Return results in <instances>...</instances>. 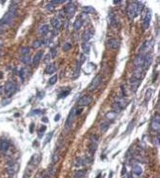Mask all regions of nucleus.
<instances>
[{"instance_id":"f257e3e1","label":"nucleus","mask_w":160,"mask_h":178,"mask_svg":"<svg viewBox=\"0 0 160 178\" xmlns=\"http://www.w3.org/2000/svg\"><path fill=\"white\" fill-rule=\"evenodd\" d=\"M144 8V4L142 2H131L127 7V15L130 20H133L135 17L142 12Z\"/></svg>"},{"instance_id":"f03ea898","label":"nucleus","mask_w":160,"mask_h":178,"mask_svg":"<svg viewBox=\"0 0 160 178\" xmlns=\"http://www.w3.org/2000/svg\"><path fill=\"white\" fill-rule=\"evenodd\" d=\"M16 12H17V6L14 5L13 3L11 5L10 7V9L7 13L2 17V19L0 20V26H7V25H11L12 21L14 20L15 16H16Z\"/></svg>"},{"instance_id":"7ed1b4c3","label":"nucleus","mask_w":160,"mask_h":178,"mask_svg":"<svg viewBox=\"0 0 160 178\" xmlns=\"http://www.w3.org/2000/svg\"><path fill=\"white\" fill-rule=\"evenodd\" d=\"M153 46H154V43H153V40H148L145 41L143 43V45L141 46L140 48V55H146L150 53V51L153 49Z\"/></svg>"},{"instance_id":"20e7f679","label":"nucleus","mask_w":160,"mask_h":178,"mask_svg":"<svg viewBox=\"0 0 160 178\" xmlns=\"http://www.w3.org/2000/svg\"><path fill=\"white\" fill-rule=\"evenodd\" d=\"M102 82V76L101 75H97L95 78H93V80L91 81V82L88 85V90L90 91H94L96 90L97 88L99 87V85Z\"/></svg>"},{"instance_id":"39448f33","label":"nucleus","mask_w":160,"mask_h":178,"mask_svg":"<svg viewBox=\"0 0 160 178\" xmlns=\"http://www.w3.org/2000/svg\"><path fill=\"white\" fill-rule=\"evenodd\" d=\"M4 91L7 96H11L16 91V85L12 82H7L4 86Z\"/></svg>"},{"instance_id":"423d86ee","label":"nucleus","mask_w":160,"mask_h":178,"mask_svg":"<svg viewBox=\"0 0 160 178\" xmlns=\"http://www.w3.org/2000/svg\"><path fill=\"white\" fill-rule=\"evenodd\" d=\"M92 101V98L91 96H83L81 99H78L77 101V105L80 107H85V106H88L90 105Z\"/></svg>"},{"instance_id":"0eeeda50","label":"nucleus","mask_w":160,"mask_h":178,"mask_svg":"<svg viewBox=\"0 0 160 178\" xmlns=\"http://www.w3.org/2000/svg\"><path fill=\"white\" fill-rule=\"evenodd\" d=\"M151 20H152V12L151 11H148L146 14H145V16L143 18V21H142V28H143V30H146L148 29L150 25V23H151Z\"/></svg>"},{"instance_id":"6e6552de","label":"nucleus","mask_w":160,"mask_h":178,"mask_svg":"<svg viewBox=\"0 0 160 178\" xmlns=\"http://www.w3.org/2000/svg\"><path fill=\"white\" fill-rule=\"evenodd\" d=\"M159 128H160L159 115H155V117L153 118L152 123H151V129H152L154 131H156L158 133V131H159Z\"/></svg>"},{"instance_id":"1a4fd4ad","label":"nucleus","mask_w":160,"mask_h":178,"mask_svg":"<svg viewBox=\"0 0 160 178\" xmlns=\"http://www.w3.org/2000/svg\"><path fill=\"white\" fill-rule=\"evenodd\" d=\"M63 11L65 12V14L69 15L70 17H73L74 16V14L75 13V6L74 5L72 2H70L69 4L64 8Z\"/></svg>"},{"instance_id":"9d476101","label":"nucleus","mask_w":160,"mask_h":178,"mask_svg":"<svg viewBox=\"0 0 160 178\" xmlns=\"http://www.w3.org/2000/svg\"><path fill=\"white\" fill-rule=\"evenodd\" d=\"M108 46L112 50H117L120 47V40L117 38H110L108 40Z\"/></svg>"},{"instance_id":"9b49d317","label":"nucleus","mask_w":160,"mask_h":178,"mask_svg":"<svg viewBox=\"0 0 160 178\" xmlns=\"http://www.w3.org/2000/svg\"><path fill=\"white\" fill-rule=\"evenodd\" d=\"M42 55H43V52L42 51H39L38 53H36V55H34L33 59H32V64H33L34 67L39 66L40 62H41V58H42Z\"/></svg>"},{"instance_id":"f8f14e48","label":"nucleus","mask_w":160,"mask_h":178,"mask_svg":"<svg viewBox=\"0 0 160 178\" xmlns=\"http://www.w3.org/2000/svg\"><path fill=\"white\" fill-rule=\"evenodd\" d=\"M153 62V56L152 55H144V61H143V66H142V69H147L150 67V65L152 64Z\"/></svg>"},{"instance_id":"ddd939ff","label":"nucleus","mask_w":160,"mask_h":178,"mask_svg":"<svg viewBox=\"0 0 160 178\" xmlns=\"http://www.w3.org/2000/svg\"><path fill=\"white\" fill-rule=\"evenodd\" d=\"M143 61H144V55H140V54L137 55L135 60H134V65H135L136 69L137 68H142V66H143Z\"/></svg>"},{"instance_id":"4468645a","label":"nucleus","mask_w":160,"mask_h":178,"mask_svg":"<svg viewBox=\"0 0 160 178\" xmlns=\"http://www.w3.org/2000/svg\"><path fill=\"white\" fill-rule=\"evenodd\" d=\"M75 116V110L73 109L72 112H70L69 116H68V119L66 121V124H65V128L67 129H69L71 127H72V124H73V120H74V117Z\"/></svg>"},{"instance_id":"2eb2a0df","label":"nucleus","mask_w":160,"mask_h":178,"mask_svg":"<svg viewBox=\"0 0 160 178\" xmlns=\"http://www.w3.org/2000/svg\"><path fill=\"white\" fill-rule=\"evenodd\" d=\"M129 82H130V85H131V90H132L133 92H136L138 87V85H139V83H140V80H138L133 77L132 79L130 80Z\"/></svg>"},{"instance_id":"dca6fc26","label":"nucleus","mask_w":160,"mask_h":178,"mask_svg":"<svg viewBox=\"0 0 160 178\" xmlns=\"http://www.w3.org/2000/svg\"><path fill=\"white\" fill-rule=\"evenodd\" d=\"M10 148V142L7 140H1L0 141V151L1 152H7Z\"/></svg>"},{"instance_id":"f3484780","label":"nucleus","mask_w":160,"mask_h":178,"mask_svg":"<svg viewBox=\"0 0 160 178\" xmlns=\"http://www.w3.org/2000/svg\"><path fill=\"white\" fill-rule=\"evenodd\" d=\"M132 173L136 176H141V174L143 173V170H142V168L139 165H134L132 168Z\"/></svg>"},{"instance_id":"a211bd4d","label":"nucleus","mask_w":160,"mask_h":178,"mask_svg":"<svg viewBox=\"0 0 160 178\" xmlns=\"http://www.w3.org/2000/svg\"><path fill=\"white\" fill-rule=\"evenodd\" d=\"M40 161H41V156H40L39 154H35V155H33L32 156V158H31V159L29 160V164L30 165H38L40 163Z\"/></svg>"},{"instance_id":"6ab92c4d","label":"nucleus","mask_w":160,"mask_h":178,"mask_svg":"<svg viewBox=\"0 0 160 178\" xmlns=\"http://www.w3.org/2000/svg\"><path fill=\"white\" fill-rule=\"evenodd\" d=\"M51 25H52L55 29H59V27L61 26V22H60V20H59V18H58V17L53 18V19L51 20Z\"/></svg>"},{"instance_id":"aec40b11","label":"nucleus","mask_w":160,"mask_h":178,"mask_svg":"<svg viewBox=\"0 0 160 178\" xmlns=\"http://www.w3.org/2000/svg\"><path fill=\"white\" fill-rule=\"evenodd\" d=\"M57 71V66L55 64H48L45 69V73L46 74H53Z\"/></svg>"},{"instance_id":"412c9836","label":"nucleus","mask_w":160,"mask_h":178,"mask_svg":"<svg viewBox=\"0 0 160 178\" xmlns=\"http://www.w3.org/2000/svg\"><path fill=\"white\" fill-rule=\"evenodd\" d=\"M83 12L86 14H95L96 9L91 6H85V7H83Z\"/></svg>"},{"instance_id":"4be33fe9","label":"nucleus","mask_w":160,"mask_h":178,"mask_svg":"<svg viewBox=\"0 0 160 178\" xmlns=\"http://www.w3.org/2000/svg\"><path fill=\"white\" fill-rule=\"evenodd\" d=\"M92 35H93V33H92L91 31L86 30L85 32H84V34H83V36H82L83 41H84V42H88V41L91 38Z\"/></svg>"},{"instance_id":"5701e85b","label":"nucleus","mask_w":160,"mask_h":178,"mask_svg":"<svg viewBox=\"0 0 160 178\" xmlns=\"http://www.w3.org/2000/svg\"><path fill=\"white\" fill-rule=\"evenodd\" d=\"M49 32V25H41V27L39 28V34L40 35H42V36H45L48 34Z\"/></svg>"},{"instance_id":"b1692460","label":"nucleus","mask_w":160,"mask_h":178,"mask_svg":"<svg viewBox=\"0 0 160 178\" xmlns=\"http://www.w3.org/2000/svg\"><path fill=\"white\" fill-rule=\"evenodd\" d=\"M117 115H118V113H117V112H115L114 111H109L108 112H106V113H105V118H106L108 120H109V121H112L117 117Z\"/></svg>"},{"instance_id":"393cba45","label":"nucleus","mask_w":160,"mask_h":178,"mask_svg":"<svg viewBox=\"0 0 160 178\" xmlns=\"http://www.w3.org/2000/svg\"><path fill=\"white\" fill-rule=\"evenodd\" d=\"M82 25H83V22L81 21L80 18H77L75 21V23H74V28H75V30H79L80 28L82 27Z\"/></svg>"},{"instance_id":"a878e982","label":"nucleus","mask_w":160,"mask_h":178,"mask_svg":"<svg viewBox=\"0 0 160 178\" xmlns=\"http://www.w3.org/2000/svg\"><path fill=\"white\" fill-rule=\"evenodd\" d=\"M83 165H85V161H84V158H77L75 161V167H81Z\"/></svg>"},{"instance_id":"bb28decb","label":"nucleus","mask_w":160,"mask_h":178,"mask_svg":"<svg viewBox=\"0 0 160 178\" xmlns=\"http://www.w3.org/2000/svg\"><path fill=\"white\" fill-rule=\"evenodd\" d=\"M108 129H109V124H108V123H105V122H104V123H102L101 125H100V130H101V132H102V133H105V132H106Z\"/></svg>"},{"instance_id":"cd10ccee","label":"nucleus","mask_w":160,"mask_h":178,"mask_svg":"<svg viewBox=\"0 0 160 178\" xmlns=\"http://www.w3.org/2000/svg\"><path fill=\"white\" fill-rule=\"evenodd\" d=\"M29 53H30V49H29V47H22L21 49H20V54L21 55H29Z\"/></svg>"},{"instance_id":"c85d7f7f","label":"nucleus","mask_w":160,"mask_h":178,"mask_svg":"<svg viewBox=\"0 0 160 178\" xmlns=\"http://www.w3.org/2000/svg\"><path fill=\"white\" fill-rule=\"evenodd\" d=\"M21 61H22L23 63L25 64V65H28V64L30 63V61H31V58L30 56H29V55H23V56H21Z\"/></svg>"},{"instance_id":"c756f323","label":"nucleus","mask_w":160,"mask_h":178,"mask_svg":"<svg viewBox=\"0 0 160 178\" xmlns=\"http://www.w3.org/2000/svg\"><path fill=\"white\" fill-rule=\"evenodd\" d=\"M82 48H83V51H84V53L85 54H87V55H88L90 54V50H91V45H90V43L88 42H84L82 45Z\"/></svg>"},{"instance_id":"7c9ffc66","label":"nucleus","mask_w":160,"mask_h":178,"mask_svg":"<svg viewBox=\"0 0 160 178\" xmlns=\"http://www.w3.org/2000/svg\"><path fill=\"white\" fill-rule=\"evenodd\" d=\"M57 82H58V74H55V75H53V76L48 80V85H55Z\"/></svg>"},{"instance_id":"2f4dec72","label":"nucleus","mask_w":160,"mask_h":178,"mask_svg":"<svg viewBox=\"0 0 160 178\" xmlns=\"http://www.w3.org/2000/svg\"><path fill=\"white\" fill-rule=\"evenodd\" d=\"M43 43V41L41 40V39H36V40L33 41V43H32V47H33L34 49H38L39 47H41Z\"/></svg>"},{"instance_id":"473e14b6","label":"nucleus","mask_w":160,"mask_h":178,"mask_svg":"<svg viewBox=\"0 0 160 178\" xmlns=\"http://www.w3.org/2000/svg\"><path fill=\"white\" fill-rule=\"evenodd\" d=\"M86 175V172L84 171H76L75 173V178H84Z\"/></svg>"},{"instance_id":"72a5a7b5","label":"nucleus","mask_w":160,"mask_h":178,"mask_svg":"<svg viewBox=\"0 0 160 178\" xmlns=\"http://www.w3.org/2000/svg\"><path fill=\"white\" fill-rule=\"evenodd\" d=\"M70 92H71L70 89H67V90H65V91H62V92L59 93V95H58V99H64V98H66V97L70 94Z\"/></svg>"},{"instance_id":"f704fd0d","label":"nucleus","mask_w":160,"mask_h":178,"mask_svg":"<svg viewBox=\"0 0 160 178\" xmlns=\"http://www.w3.org/2000/svg\"><path fill=\"white\" fill-rule=\"evenodd\" d=\"M112 108H113V111H114V112H117V113H118L119 112H121V106L119 105V103H118V102H115V103H114V104L112 105Z\"/></svg>"},{"instance_id":"c9c22d12","label":"nucleus","mask_w":160,"mask_h":178,"mask_svg":"<svg viewBox=\"0 0 160 178\" xmlns=\"http://www.w3.org/2000/svg\"><path fill=\"white\" fill-rule=\"evenodd\" d=\"M62 49H63L64 52H68L70 50L72 49V44L69 43V42H66V43H64L63 47H62Z\"/></svg>"},{"instance_id":"e433bc0d","label":"nucleus","mask_w":160,"mask_h":178,"mask_svg":"<svg viewBox=\"0 0 160 178\" xmlns=\"http://www.w3.org/2000/svg\"><path fill=\"white\" fill-rule=\"evenodd\" d=\"M58 159H59V153L56 151L55 154L53 155V159H52V161L53 163H57L58 161Z\"/></svg>"},{"instance_id":"4c0bfd02","label":"nucleus","mask_w":160,"mask_h":178,"mask_svg":"<svg viewBox=\"0 0 160 178\" xmlns=\"http://www.w3.org/2000/svg\"><path fill=\"white\" fill-rule=\"evenodd\" d=\"M51 54H50V55H51V57L52 58H55L56 56H57V55H58V49L56 48V47H54V48H52L51 49Z\"/></svg>"},{"instance_id":"58836bf2","label":"nucleus","mask_w":160,"mask_h":178,"mask_svg":"<svg viewBox=\"0 0 160 178\" xmlns=\"http://www.w3.org/2000/svg\"><path fill=\"white\" fill-rule=\"evenodd\" d=\"M53 137V132H50L49 134L47 135L46 138H45V140H44V142H43V145H45L46 143H48V142L51 141V139H52Z\"/></svg>"},{"instance_id":"ea45409f","label":"nucleus","mask_w":160,"mask_h":178,"mask_svg":"<svg viewBox=\"0 0 160 178\" xmlns=\"http://www.w3.org/2000/svg\"><path fill=\"white\" fill-rule=\"evenodd\" d=\"M56 8V5H54L52 2H50L49 4H47L46 5V9H48V11H54V8Z\"/></svg>"},{"instance_id":"a19ab883","label":"nucleus","mask_w":160,"mask_h":178,"mask_svg":"<svg viewBox=\"0 0 160 178\" xmlns=\"http://www.w3.org/2000/svg\"><path fill=\"white\" fill-rule=\"evenodd\" d=\"M45 129H46V127L45 126H42L41 128V129H40V131H39V137H42L43 136V132L45 131Z\"/></svg>"},{"instance_id":"79ce46f5","label":"nucleus","mask_w":160,"mask_h":178,"mask_svg":"<svg viewBox=\"0 0 160 178\" xmlns=\"http://www.w3.org/2000/svg\"><path fill=\"white\" fill-rule=\"evenodd\" d=\"M41 110L37 109V110H33V111L31 112L30 114L31 115H38V114H41Z\"/></svg>"},{"instance_id":"37998d69","label":"nucleus","mask_w":160,"mask_h":178,"mask_svg":"<svg viewBox=\"0 0 160 178\" xmlns=\"http://www.w3.org/2000/svg\"><path fill=\"white\" fill-rule=\"evenodd\" d=\"M50 60H51V55L48 54V55H45V57H44V59H43V62H44V63H46V64H49Z\"/></svg>"},{"instance_id":"c03bdc74","label":"nucleus","mask_w":160,"mask_h":178,"mask_svg":"<svg viewBox=\"0 0 160 178\" xmlns=\"http://www.w3.org/2000/svg\"><path fill=\"white\" fill-rule=\"evenodd\" d=\"M11 101V99H4V100L2 101V105H8Z\"/></svg>"},{"instance_id":"a18cd8bd","label":"nucleus","mask_w":160,"mask_h":178,"mask_svg":"<svg viewBox=\"0 0 160 178\" xmlns=\"http://www.w3.org/2000/svg\"><path fill=\"white\" fill-rule=\"evenodd\" d=\"M59 118H60V114H57L55 116V119H54V120H55L56 122H58V121L59 120Z\"/></svg>"},{"instance_id":"49530a36","label":"nucleus","mask_w":160,"mask_h":178,"mask_svg":"<svg viewBox=\"0 0 160 178\" xmlns=\"http://www.w3.org/2000/svg\"><path fill=\"white\" fill-rule=\"evenodd\" d=\"M41 121L44 122V123H47V122H48V119H47L46 117H43V118H41Z\"/></svg>"},{"instance_id":"de8ad7c7","label":"nucleus","mask_w":160,"mask_h":178,"mask_svg":"<svg viewBox=\"0 0 160 178\" xmlns=\"http://www.w3.org/2000/svg\"><path fill=\"white\" fill-rule=\"evenodd\" d=\"M41 178H51V175L50 174H44Z\"/></svg>"},{"instance_id":"09e8293b","label":"nucleus","mask_w":160,"mask_h":178,"mask_svg":"<svg viewBox=\"0 0 160 178\" xmlns=\"http://www.w3.org/2000/svg\"><path fill=\"white\" fill-rule=\"evenodd\" d=\"M33 127H34V124L32 123V124L30 125V132H31V133L33 132Z\"/></svg>"},{"instance_id":"8fccbe9b","label":"nucleus","mask_w":160,"mask_h":178,"mask_svg":"<svg viewBox=\"0 0 160 178\" xmlns=\"http://www.w3.org/2000/svg\"><path fill=\"white\" fill-rule=\"evenodd\" d=\"M156 142H157V145L159 144V134H157V137H156Z\"/></svg>"},{"instance_id":"3c124183","label":"nucleus","mask_w":160,"mask_h":178,"mask_svg":"<svg viewBox=\"0 0 160 178\" xmlns=\"http://www.w3.org/2000/svg\"><path fill=\"white\" fill-rule=\"evenodd\" d=\"M3 76H4V75H3V72H1V71H0V80L2 79Z\"/></svg>"},{"instance_id":"603ef678","label":"nucleus","mask_w":160,"mask_h":178,"mask_svg":"<svg viewBox=\"0 0 160 178\" xmlns=\"http://www.w3.org/2000/svg\"><path fill=\"white\" fill-rule=\"evenodd\" d=\"M2 55H3V53H2V51L0 50V56H2Z\"/></svg>"},{"instance_id":"864d4df0","label":"nucleus","mask_w":160,"mask_h":178,"mask_svg":"<svg viewBox=\"0 0 160 178\" xmlns=\"http://www.w3.org/2000/svg\"><path fill=\"white\" fill-rule=\"evenodd\" d=\"M1 91H2V86L0 85V92H1Z\"/></svg>"},{"instance_id":"5fc2aeb1","label":"nucleus","mask_w":160,"mask_h":178,"mask_svg":"<svg viewBox=\"0 0 160 178\" xmlns=\"http://www.w3.org/2000/svg\"><path fill=\"white\" fill-rule=\"evenodd\" d=\"M1 45H2V43H1V40H0V47H1Z\"/></svg>"}]
</instances>
